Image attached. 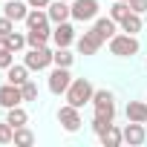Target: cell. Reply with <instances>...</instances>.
I'll list each match as a JSON object with an SVG mask.
<instances>
[{"mask_svg": "<svg viewBox=\"0 0 147 147\" xmlns=\"http://www.w3.org/2000/svg\"><path fill=\"white\" fill-rule=\"evenodd\" d=\"M12 63H15V52H12V49H0V69L6 72Z\"/></svg>", "mask_w": 147, "mask_h": 147, "instance_id": "cell-29", "label": "cell"}, {"mask_svg": "<svg viewBox=\"0 0 147 147\" xmlns=\"http://www.w3.org/2000/svg\"><path fill=\"white\" fill-rule=\"evenodd\" d=\"M66 3H72V0H66Z\"/></svg>", "mask_w": 147, "mask_h": 147, "instance_id": "cell-33", "label": "cell"}, {"mask_svg": "<svg viewBox=\"0 0 147 147\" xmlns=\"http://www.w3.org/2000/svg\"><path fill=\"white\" fill-rule=\"evenodd\" d=\"M127 121L147 124V101H130L127 104Z\"/></svg>", "mask_w": 147, "mask_h": 147, "instance_id": "cell-19", "label": "cell"}, {"mask_svg": "<svg viewBox=\"0 0 147 147\" xmlns=\"http://www.w3.org/2000/svg\"><path fill=\"white\" fill-rule=\"evenodd\" d=\"M92 95H95V87L87 81V78H72V84H69V90H66V104H72V107H84V104H92Z\"/></svg>", "mask_w": 147, "mask_h": 147, "instance_id": "cell-1", "label": "cell"}, {"mask_svg": "<svg viewBox=\"0 0 147 147\" xmlns=\"http://www.w3.org/2000/svg\"><path fill=\"white\" fill-rule=\"evenodd\" d=\"M55 118H58V124H61L66 133H78V130H81V124H84V118H81V110H78V107H72V104H63V107H58Z\"/></svg>", "mask_w": 147, "mask_h": 147, "instance_id": "cell-4", "label": "cell"}, {"mask_svg": "<svg viewBox=\"0 0 147 147\" xmlns=\"http://www.w3.org/2000/svg\"><path fill=\"white\" fill-rule=\"evenodd\" d=\"M29 72H32V69H29L26 63H12V66L6 69V81H9V84H18V87H23V84L29 81Z\"/></svg>", "mask_w": 147, "mask_h": 147, "instance_id": "cell-15", "label": "cell"}, {"mask_svg": "<svg viewBox=\"0 0 147 147\" xmlns=\"http://www.w3.org/2000/svg\"><path fill=\"white\" fill-rule=\"evenodd\" d=\"M15 144L18 147H32L35 144V133L23 124V127H15Z\"/></svg>", "mask_w": 147, "mask_h": 147, "instance_id": "cell-23", "label": "cell"}, {"mask_svg": "<svg viewBox=\"0 0 147 147\" xmlns=\"http://www.w3.org/2000/svg\"><path fill=\"white\" fill-rule=\"evenodd\" d=\"M26 29H40V26H49L52 20H49V12L46 9H29V15H26Z\"/></svg>", "mask_w": 147, "mask_h": 147, "instance_id": "cell-17", "label": "cell"}, {"mask_svg": "<svg viewBox=\"0 0 147 147\" xmlns=\"http://www.w3.org/2000/svg\"><path fill=\"white\" fill-rule=\"evenodd\" d=\"M69 84H72L69 66H52L49 78H46V87H49V92H52V95H66Z\"/></svg>", "mask_w": 147, "mask_h": 147, "instance_id": "cell-5", "label": "cell"}, {"mask_svg": "<svg viewBox=\"0 0 147 147\" xmlns=\"http://www.w3.org/2000/svg\"><path fill=\"white\" fill-rule=\"evenodd\" d=\"M92 107L98 115H107V118H115V95L110 90H95L92 95Z\"/></svg>", "mask_w": 147, "mask_h": 147, "instance_id": "cell-8", "label": "cell"}, {"mask_svg": "<svg viewBox=\"0 0 147 147\" xmlns=\"http://www.w3.org/2000/svg\"><path fill=\"white\" fill-rule=\"evenodd\" d=\"M9 46H12V52L26 49V46H29V43H26V32H12V35H9Z\"/></svg>", "mask_w": 147, "mask_h": 147, "instance_id": "cell-25", "label": "cell"}, {"mask_svg": "<svg viewBox=\"0 0 147 147\" xmlns=\"http://www.w3.org/2000/svg\"><path fill=\"white\" fill-rule=\"evenodd\" d=\"M92 29H95L104 40H110L113 35H118V23H115L110 15H107V18H95V20H92Z\"/></svg>", "mask_w": 147, "mask_h": 147, "instance_id": "cell-14", "label": "cell"}, {"mask_svg": "<svg viewBox=\"0 0 147 147\" xmlns=\"http://www.w3.org/2000/svg\"><path fill=\"white\" fill-rule=\"evenodd\" d=\"M26 3H29L32 9H46V6L52 3V0H26Z\"/></svg>", "mask_w": 147, "mask_h": 147, "instance_id": "cell-32", "label": "cell"}, {"mask_svg": "<svg viewBox=\"0 0 147 147\" xmlns=\"http://www.w3.org/2000/svg\"><path fill=\"white\" fill-rule=\"evenodd\" d=\"M110 124H113V118H107V115H98V113H95V115H92V124H90V127H92V133H95V136H101V133H104V130H107Z\"/></svg>", "mask_w": 147, "mask_h": 147, "instance_id": "cell-26", "label": "cell"}, {"mask_svg": "<svg viewBox=\"0 0 147 147\" xmlns=\"http://www.w3.org/2000/svg\"><path fill=\"white\" fill-rule=\"evenodd\" d=\"M127 15H130V3H127V0H115V3L110 6V18H113L115 23H121Z\"/></svg>", "mask_w": 147, "mask_h": 147, "instance_id": "cell-24", "label": "cell"}, {"mask_svg": "<svg viewBox=\"0 0 147 147\" xmlns=\"http://www.w3.org/2000/svg\"><path fill=\"white\" fill-rule=\"evenodd\" d=\"M6 121L12 127H23V124H29V113L23 110V104L20 107H12V110H6Z\"/></svg>", "mask_w": 147, "mask_h": 147, "instance_id": "cell-22", "label": "cell"}, {"mask_svg": "<svg viewBox=\"0 0 147 147\" xmlns=\"http://www.w3.org/2000/svg\"><path fill=\"white\" fill-rule=\"evenodd\" d=\"M69 6H72V20H78V23H90L101 12L98 0H72Z\"/></svg>", "mask_w": 147, "mask_h": 147, "instance_id": "cell-6", "label": "cell"}, {"mask_svg": "<svg viewBox=\"0 0 147 147\" xmlns=\"http://www.w3.org/2000/svg\"><path fill=\"white\" fill-rule=\"evenodd\" d=\"M0 144H15V127L9 121L0 124Z\"/></svg>", "mask_w": 147, "mask_h": 147, "instance_id": "cell-27", "label": "cell"}, {"mask_svg": "<svg viewBox=\"0 0 147 147\" xmlns=\"http://www.w3.org/2000/svg\"><path fill=\"white\" fill-rule=\"evenodd\" d=\"M124 141L130 147H138L147 141V124H138V121H127L124 124Z\"/></svg>", "mask_w": 147, "mask_h": 147, "instance_id": "cell-11", "label": "cell"}, {"mask_svg": "<svg viewBox=\"0 0 147 147\" xmlns=\"http://www.w3.org/2000/svg\"><path fill=\"white\" fill-rule=\"evenodd\" d=\"M23 63L32 69V72H43L52 66V52L49 46H29L26 55H23Z\"/></svg>", "mask_w": 147, "mask_h": 147, "instance_id": "cell-3", "label": "cell"}, {"mask_svg": "<svg viewBox=\"0 0 147 147\" xmlns=\"http://www.w3.org/2000/svg\"><path fill=\"white\" fill-rule=\"evenodd\" d=\"M98 138H101V144H104V147H118V144H124V130H121V127H115V124H110Z\"/></svg>", "mask_w": 147, "mask_h": 147, "instance_id": "cell-18", "label": "cell"}, {"mask_svg": "<svg viewBox=\"0 0 147 147\" xmlns=\"http://www.w3.org/2000/svg\"><path fill=\"white\" fill-rule=\"evenodd\" d=\"M107 46H110V55H115V58H133V55H138V49H141L138 38H136V35H127V32L113 35V38L107 40Z\"/></svg>", "mask_w": 147, "mask_h": 147, "instance_id": "cell-2", "label": "cell"}, {"mask_svg": "<svg viewBox=\"0 0 147 147\" xmlns=\"http://www.w3.org/2000/svg\"><path fill=\"white\" fill-rule=\"evenodd\" d=\"M46 12H49V20H52V23L72 20V6L66 3V0H52V3L46 6Z\"/></svg>", "mask_w": 147, "mask_h": 147, "instance_id": "cell-13", "label": "cell"}, {"mask_svg": "<svg viewBox=\"0 0 147 147\" xmlns=\"http://www.w3.org/2000/svg\"><path fill=\"white\" fill-rule=\"evenodd\" d=\"M127 3H130V12H136V15L147 12V0H127Z\"/></svg>", "mask_w": 147, "mask_h": 147, "instance_id": "cell-31", "label": "cell"}, {"mask_svg": "<svg viewBox=\"0 0 147 147\" xmlns=\"http://www.w3.org/2000/svg\"><path fill=\"white\" fill-rule=\"evenodd\" d=\"M29 9H32V6L26 3V0H6V3H3V15H6L9 20H15V23L26 20Z\"/></svg>", "mask_w": 147, "mask_h": 147, "instance_id": "cell-12", "label": "cell"}, {"mask_svg": "<svg viewBox=\"0 0 147 147\" xmlns=\"http://www.w3.org/2000/svg\"><path fill=\"white\" fill-rule=\"evenodd\" d=\"M52 40V29L40 26V29H26V43L29 46H46Z\"/></svg>", "mask_w": 147, "mask_h": 147, "instance_id": "cell-16", "label": "cell"}, {"mask_svg": "<svg viewBox=\"0 0 147 147\" xmlns=\"http://www.w3.org/2000/svg\"><path fill=\"white\" fill-rule=\"evenodd\" d=\"M20 90H23V101H38V84H35L32 78H29Z\"/></svg>", "mask_w": 147, "mask_h": 147, "instance_id": "cell-28", "label": "cell"}, {"mask_svg": "<svg viewBox=\"0 0 147 147\" xmlns=\"http://www.w3.org/2000/svg\"><path fill=\"white\" fill-rule=\"evenodd\" d=\"M75 40H78V35H75V26H72L69 20L55 23V29H52V43L55 46H72Z\"/></svg>", "mask_w": 147, "mask_h": 147, "instance_id": "cell-10", "label": "cell"}, {"mask_svg": "<svg viewBox=\"0 0 147 147\" xmlns=\"http://www.w3.org/2000/svg\"><path fill=\"white\" fill-rule=\"evenodd\" d=\"M104 43H107V40H104V38H101L95 29H90V32L78 35V40H75V49H78V55H84V58H87V55H95V52H98Z\"/></svg>", "mask_w": 147, "mask_h": 147, "instance_id": "cell-7", "label": "cell"}, {"mask_svg": "<svg viewBox=\"0 0 147 147\" xmlns=\"http://www.w3.org/2000/svg\"><path fill=\"white\" fill-rule=\"evenodd\" d=\"M23 104V90L18 87V84H3L0 87V107L3 110H12V107H20Z\"/></svg>", "mask_w": 147, "mask_h": 147, "instance_id": "cell-9", "label": "cell"}, {"mask_svg": "<svg viewBox=\"0 0 147 147\" xmlns=\"http://www.w3.org/2000/svg\"><path fill=\"white\" fill-rule=\"evenodd\" d=\"M12 32H15V20H9V18L3 15V18H0V38H9Z\"/></svg>", "mask_w": 147, "mask_h": 147, "instance_id": "cell-30", "label": "cell"}, {"mask_svg": "<svg viewBox=\"0 0 147 147\" xmlns=\"http://www.w3.org/2000/svg\"><path fill=\"white\" fill-rule=\"evenodd\" d=\"M75 63V55L69 52V46H55L52 52V66H72Z\"/></svg>", "mask_w": 147, "mask_h": 147, "instance_id": "cell-21", "label": "cell"}, {"mask_svg": "<svg viewBox=\"0 0 147 147\" xmlns=\"http://www.w3.org/2000/svg\"><path fill=\"white\" fill-rule=\"evenodd\" d=\"M118 26H121V32H127V35H138V32L144 29V20H141V15L130 12V15H127V18H124Z\"/></svg>", "mask_w": 147, "mask_h": 147, "instance_id": "cell-20", "label": "cell"}]
</instances>
